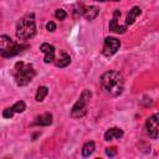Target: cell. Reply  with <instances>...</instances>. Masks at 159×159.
<instances>
[{
  "instance_id": "19",
  "label": "cell",
  "mask_w": 159,
  "mask_h": 159,
  "mask_svg": "<svg viewBox=\"0 0 159 159\" xmlns=\"http://www.w3.org/2000/svg\"><path fill=\"white\" fill-rule=\"evenodd\" d=\"M14 114H15V113H14V111L11 109V107H9V108L4 109V112H2V116H4V118H11Z\"/></svg>"
},
{
  "instance_id": "20",
  "label": "cell",
  "mask_w": 159,
  "mask_h": 159,
  "mask_svg": "<svg viewBox=\"0 0 159 159\" xmlns=\"http://www.w3.org/2000/svg\"><path fill=\"white\" fill-rule=\"evenodd\" d=\"M106 154H107L108 157H114V155L117 154V149H116L114 147H111V148H107V149H106Z\"/></svg>"
},
{
  "instance_id": "21",
  "label": "cell",
  "mask_w": 159,
  "mask_h": 159,
  "mask_svg": "<svg viewBox=\"0 0 159 159\" xmlns=\"http://www.w3.org/2000/svg\"><path fill=\"white\" fill-rule=\"evenodd\" d=\"M46 30H47V31H51V32L55 31V30H56V24H55L53 21H48V22L46 24Z\"/></svg>"
},
{
  "instance_id": "11",
  "label": "cell",
  "mask_w": 159,
  "mask_h": 159,
  "mask_svg": "<svg viewBox=\"0 0 159 159\" xmlns=\"http://www.w3.org/2000/svg\"><path fill=\"white\" fill-rule=\"evenodd\" d=\"M123 137V130L118 127H113L109 128L106 133H104V140H113V139H119Z\"/></svg>"
},
{
  "instance_id": "4",
  "label": "cell",
  "mask_w": 159,
  "mask_h": 159,
  "mask_svg": "<svg viewBox=\"0 0 159 159\" xmlns=\"http://www.w3.org/2000/svg\"><path fill=\"white\" fill-rule=\"evenodd\" d=\"M25 47L27 46L14 41L10 36L0 35V57H5V58L14 57L17 53H20Z\"/></svg>"
},
{
  "instance_id": "14",
  "label": "cell",
  "mask_w": 159,
  "mask_h": 159,
  "mask_svg": "<svg viewBox=\"0 0 159 159\" xmlns=\"http://www.w3.org/2000/svg\"><path fill=\"white\" fill-rule=\"evenodd\" d=\"M55 65L57 66V67H61V68H63V67H66V66H68L70 65V62H71V57H70V55H67L66 52H61V56L58 57V58H55Z\"/></svg>"
},
{
  "instance_id": "3",
  "label": "cell",
  "mask_w": 159,
  "mask_h": 159,
  "mask_svg": "<svg viewBox=\"0 0 159 159\" xmlns=\"http://www.w3.org/2000/svg\"><path fill=\"white\" fill-rule=\"evenodd\" d=\"M35 75H36V72H35L34 66L30 63H25L22 61H17L12 68V76H14L17 86L29 84L34 80Z\"/></svg>"
},
{
  "instance_id": "13",
  "label": "cell",
  "mask_w": 159,
  "mask_h": 159,
  "mask_svg": "<svg viewBox=\"0 0 159 159\" xmlns=\"http://www.w3.org/2000/svg\"><path fill=\"white\" fill-rule=\"evenodd\" d=\"M140 14H142V10H140V7H138V6H134L132 10H129L128 16H127V19H125V26L134 24L135 19H137Z\"/></svg>"
},
{
  "instance_id": "18",
  "label": "cell",
  "mask_w": 159,
  "mask_h": 159,
  "mask_svg": "<svg viewBox=\"0 0 159 159\" xmlns=\"http://www.w3.org/2000/svg\"><path fill=\"white\" fill-rule=\"evenodd\" d=\"M55 17H56L57 20H65V19L67 17V12H66L63 9H57V10L55 11Z\"/></svg>"
},
{
  "instance_id": "15",
  "label": "cell",
  "mask_w": 159,
  "mask_h": 159,
  "mask_svg": "<svg viewBox=\"0 0 159 159\" xmlns=\"http://www.w3.org/2000/svg\"><path fill=\"white\" fill-rule=\"evenodd\" d=\"M94 149H96L94 143H93V142H87V143L82 147V155H83V157H89V155L93 154Z\"/></svg>"
},
{
  "instance_id": "17",
  "label": "cell",
  "mask_w": 159,
  "mask_h": 159,
  "mask_svg": "<svg viewBox=\"0 0 159 159\" xmlns=\"http://www.w3.org/2000/svg\"><path fill=\"white\" fill-rule=\"evenodd\" d=\"M11 109L14 111V113H22V112L26 109V104H25L24 101H17V102L11 107Z\"/></svg>"
},
{
  "instance_id": "16",
  "label": "cell",
  "mask_w": 159,
  "mask_h": 159,
  "mask_svg": "<svg viewBox=\"0 0 159 159\" xmlns=\"http://www.w3.org/2000/svg\"><path fill=\"white\" fill-rule=\"evenodd\" d=\"M48 94V88L46 86H41L37 88V92H36V96H35V99L37 102H42L45 99V97Z\"/></svg>"
},
{
  "instance_id": "1",
  "label": "cell",
  "mask_w": 159,
  "mask_h": 159,
  "mask_svg": "<svg viewBox=\"0 0 159 159\" xmlns=\"http://www.w3.org/2000/svg\"><path fill=\"white\" fill-rule=\"evenodd\" d=\"M99 83L104 93L109 94L111 97H118L124 89V80L122 73L118 71L104 72L99 78Z\"/></svg>"
},
{
  "instance_id": "10",
  "label": "cell",
  "mask_w": 159,
  "mask_h": 159,
  "mask_svg": "<svg viewBox=\"0 0 159 159\" xmlns=\"http://www.w3.org/2000/svg\"><path fill=\"white\" fill-rule=\"evenodd\" d=\"M40 51L45 55L43 61H45L46 63H51V62L55 61L56 53H55V47H53L52 45H50V43H42V45L40 46Z\"/></svg>"
},
{
  "instance_id": "8",
  "label": "cell",
  "mask_w": 159,
  "mask_h": 159,
  "mask_svg": "<svg viewBox=\"0 0 159 159\" xmlns=\"http://www.w3.org/2000/svg\"><path fill=\"white\" fill-rule=\"evenodd\" d=\"M158 113H154L153 116H150L147 122H145V128H147V133L149 134V137L152 139H157L158 138V132H159V124H158Z\"/></svg>"
},
{
  "instance_id": "12",
  "label": "cell",
  "mask_w": 159,
  "mask_h": 159,
  "mask_svg": "<svg viewBox=\"0 0 159 159\" xmlns=\"http://www.w3.org/2000/svg\"><path fill=\"white\" fill-rule=\"evenodd\" d=\"M52 123V114L51 113H43L35 118L34 124L35 125H50Z\"/></svg>"
},
{
  "instance_id": "6",
  "label": "cell",
  "mask_w": 159,
  "mask_h": 159,
  "mask_svg": "<svg viewBox=\"0 0 159 159\" xmlns=\"http://www.w3.org/2000/svg\"><path fill=\"white\" fill-rule=\"evenodd\" d=\"M73 10H75L76 15L83 16V17L87 19V20H93V19H96L97 15L99 14V7H97V6H94V5L86 6V5H83L82 2L76 4V5L73 6Z\"/></svg>"
},
{
  "instance_id": "7",
  "label": "cell",
  "mask_w": 159,
  "mask_h": 159,
  "mask_svg": "<svg viewBox=\"0 0 159 159\" xmlns=\"http://www.w3.org/2000/svg\"><path fill=\"white\" fill-rule=\"evenodd\" d=\"M120 47V41L116 37H106L104 39V43H103V50H102V53L106 56V57H111L113 56Z\"/></svg>"
},
{
  "instance_id": "2",
  "label": "cell",
  "mask_w": 159,
  "mask_h": 159,
  "mask_svg": "<svg viewBox=\"0 0 159 159\" xmlns=\"http://www.w3.org/2000/svg\"><path fill=\"white\" fill-rule=\"evenodd\" d=\"M36 35V22L34 14H26L16 24V37L21 41L32 39Z\"/></svg>"
},
{
  "instance_id": "22",
  "label": "cell",
  "mask_w": 159,
  "mask_h": 159,
  "mask_svg": "<svg viewBox=\"0 0 159 159\" xmlns=\"http://www.w3.org/2000/svg\"><path fill=\"white\" fill-rule=\"evenodd\" d=\"M96 1H101V2H103V1H119V0H96Z\"/></svg>"
},
{
  "instance_id": "9",
  "label": "cell",
  "mask_w": 159,
  "mask_h": 159,
  "mask_svg": "<svg viewBox=\"0 0 159 159\" xmlns=\"http://www.w3.org/2000/svg\"><path fill=\"white\" fill-rule=\"evenodd\" d=\"M119 16H120L119 10H116L114 14H113L112 20H111V22H109V31L116 32V34H124L125 30H127V26H125V25L122 26V25L118 24V19H119Z\"/></svg>"
},
{
  "instance_id": "5",
  "label": "cell",
  "mask_w": 159,
  "mask_h": 159,
  "mask_svg": "<svg viewBox=\"0 0 159 159\" xmlns=\"http://www.w3.org/2000/svg\"><path fill=\"white\" fill-rule=\"evenodd\" d=\"M92 97V92L89 89H83L78 101L73 104L71 109V117L72 118H82L87 113V104Z\"/></svg>"
}]
</instances>
